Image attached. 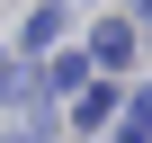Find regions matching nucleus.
Wrapping results in <instances>:
<instances>
[{"label": "nucleus", "mask_w": 152, "mask_h": 143, "mask_svg": "<svg viewBox=\"0 0 152 143\" xmlns=\"http://www.w3.org/2000/svg\"><path fill=\"white\" fill-rule=\"evenodd\" d=\"M90 63H107V72H125V63H134V36H125V27H99V45H90Z\"/></svg>", "instance_id": "f257e3e1"}, {"label": "nucleus", "mask_w": 152, "mask_h": 143, "mask_svg": "<svg viewBox=\"0 0 152 143\" xmlns=\"http://www.w3.org/2000/svg\"><path fill=\"white\" fill-rule=\"evenodd\" d=\"M81 81H90V54H54L45 63V90H81Z\"/></svg>", "instance_id": "f03ea898"}, {"label": "nucleus", "mask_w": 152, "mask_h": 143, "mask_svg": "<svg viewBox=\"0 0 152 143\" xmlns=\"http://www.w3.org/2000/svg\"><path fill=\"white\" fill-rule=\"evenodd\" d=\"M116 143H152V98H134V107H125V134H116Z\"/></svg>", "instance_id": "7ed1b4c3"}, {"label": "nucleus", "mask_w": 152, "mask_h": 143, "mask_svg": "<svg viewBox=\"0 0 152 143\" xmlns=\"http://www.w3.org/2000/svg\"><path fill=\"white\" fill-rule=\"evenodd\" d=\"M0 90H9V63H0Z\"/></svg>", "instance_id": "20e7f679"}]
</instances>
